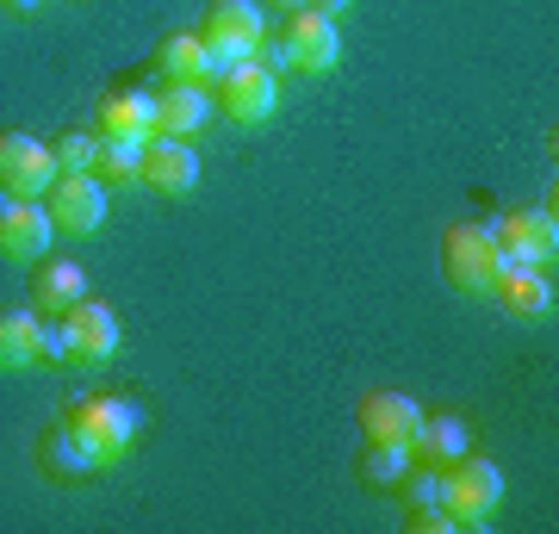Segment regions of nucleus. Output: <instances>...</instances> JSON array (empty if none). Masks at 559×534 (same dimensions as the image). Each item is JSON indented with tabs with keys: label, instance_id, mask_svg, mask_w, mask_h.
<instances>
[{
	"label": "nucleus",
	"instance_id": "obj_24",
	"mask_svg": "<svg viewBox=\"0 0 559 534\" xmlns=\"http://www.w3.org/2000/svg\"><path fill=\"white\" fill-rule=\"evenodd\" d=\"M50 156H57V175H94L100 138H94V131H62V138L50 143Z\"/></svg>",
	"mask_w": 559,
	"mask_h": 534
},
{
	"label": "nucleus",
	"instance_id": "obj_13",
	"mask_svg": "<svg viewBox=\"0 0 559 534\" xmlns=\"http://www.w3.org/2000/svg\"><path fill=\"white\" fill-rule=\"evenodd\" d=\"M50 237H57V224H50V205L44 199H13L7 212H0V256L7 261H32L50 256Z\"/></svg>",
	"mask_w": 559,
	"mask_h": 534
},
{
	"label": "nucleus",
	"instance_id": "obj_4",
	"mask_svg": "<svg viewBox=\"0 0 559 534\" xmlns=\"http://www.w3.org/2000/svg\"><path fill=\"white\" fill-rule=\"evenodd\" d=\"M441 503H448L454 522H485V515H498V503H503V473L485 454L466 448L460 460L441 466Z\"/></svg>",
	"mask_w": 559,
	"mask_h": 534
},
{
	"label": "nucleus",
	"instance_id": "obj_10",
	"mask_svg": "<svg viewBox=\"0 0 559 534\" xmlns=\"http://www.w3.org/2000/svg\"><path fill=\"white\" fill-rule=\"evenodd\" d=\"M57 180V156L50 143L25 138V131H0V187L13 199H44Z\"/></svg>",
	"mask_w": 559,
	"mask_h": 534
},
{
	"label": "nucleus",
	"instance_id": "obj_16",
	"mask_svg": "<svg viewBox=\"0 0 559 534\" xmlns=\"http://www.w3.org/2000/svg\"><path fill=\"white\" fill-rule=\"evenodd\" d=\"M491 298H498V311L535 323V317L554 311V274L547 268H528V261H510L498 274V286H491Z\"/></svg>",
	"mask_w": 559,
	"mask_h": 534
},
{
	"label": "nucleus",
	"instance_id": "obj_1",
	"mask_svg": "<svg viewBox=\"0 0 559 534\" xmlns=\"http://www.w3.org/2000/svg\"><path fill=\"white\" fill-rule=\"evenodd\" d=\"M62 423H69V436L81 441V454L94 460L100 473L106 466H124V460L138 454V436H143V411L124 392H81L62 411Z\"/></svg>",
	"mask_w": 559,
	"mask_h": 534
},
{
	"label": "nucleus",
	"instance_id": "obj_23",
	"mask_svg": "<svg viewBox=\"0 0 559 534\" xmlns=\"http://www.w3.org/2000/svg\"><path fill=\"white\" fill-rule=\"evenodd\" d=\"M143 175V143H100V162H94V180L106 193L112 187H131Z\"/></svg>",
	"mask_w": 559,
	"mask_h": 534
},
{
	"label": "nucleus",
	"instance_id": "obj_9",
	"mask_svg": "<svg viewBox=\"0 0 559 534\" xmlns=\"http://www.w3.org/2000/svg\"><path fill=\"white\" fill-rule=\"evenodd\" d=\"M280 44H286L293 69H305V75H330V69L342 62V32H336V20H330V13H318V7L286 13Z\"/></svg>",
	"mask_w": 559,
	"mask_h": 534
},
{
	"label": "nucleus",
	"instance_id": "obj_22",
	"mask_svg": "<svg viewBox=\"0 0 559 534\" xmlns=\"http://www.w3.org/2000/svg\"><path fill=\"white\" fill-rule=\"evenodd\" d=\"M404 466H411V448H399V441H367V448H360V478H367L373 491H399Z\"/></svg>",
	"mask_w": 559,
	"mask_h": 534
},
{
	"label": "nucleus",
	"instance_id": "obj_8",
	"mask_svg": "<svg viewBox=\"0 0 559 534\" xmlns=\"http://www.w3.org/2000/svg\"><path fill=\"white\" fill-rule=\"evenodd\" d=\"M491 237L510 261H528V268H554V249H559V224H554V199L547 205H522V212H503L491 224Z\"/></svg>",
	"mask_w": 559,
	"mask_h": 534
},
{
	"label": "nucleus",
	"instance_id": "obj_19",
	"mask_svg": "<svg viewBox=\"0 0 559 534\" xmlns=\"http://www.w3.org/2000/svg\"><path fill=\"white\" fill-rule=\"evenodd\" d=\"M156 69L168 81H205L212 87V75H218V57L205 50L200 32H168V38L156 44Z\"/></svg>",
	"mask_w": 559,
	"mask_h": 534
},
{
	"label": "nucleus",
	"instance_id": "obj_28",
	"mask_svg": "<svg viewBox=\"0 0 559 534\" xmlns=\"http://www.w3.org/2000/svg\"><path fill=\"white\" fill-rule=\"evenodd\" d=\"M261 7H274V13H299V7H311V0H261Z\"/></svg>",
	"mask_w": 559,
	"mask_h": 534
},
{
	"label": "nucleus",
	"instance_id": "obj_27",
	"mask_svg": "<svg viewBox=\"0 0 559 534\" xmlns=\"http://www.w3.org/2000/svg\"><path fill=\"white\" fill-rule=\"evenodd\" d=\"M311 7H318V13H330V20H336V13H348V7H355V0H311Z\"/></svg>",
	"mask_w": 559,
	"mask_h": 534
},
{
	"label": "nucleus",
	"instance_id": "obj_6",
	"mask_svg": "<svg viewBox=\"0 0 559 534\" xmlns=\"http://www.w3.org/2000/svg\"><path fill=\"white\" fill-rule=\"evenodd\" d=\"M200 38H205V50H212L218 62L255 57V44L267 38V7H261V0H212Z\"/></svg>",
	"mask_w": 559,
	"mask_h": 534
},
{
	"label": "nucleus",
	"instance_id": "obj_17",
	"mask_svg": "<svg viewBox=\"0 0 559 534\" xmlns=\"http://www.w3.org/2000/svg\"><path fill=\"white\" fill-rule=\"evenodd\" d=\"M25 298H32V311L62 317L69 305L87 298V274H81L75 261H62V256H38L32 261V286H25Z\"/></svg>",
	"mask_w": 559,
	"mask_h": 534
},
{
	"label": "nucleus",
	"instance_id": "obj_11",
	"mask_svg": "<svg viewBox=\"0 0 559 534\" xmlns=\"http://www.w3.org/2000/svg\"><path fill=\"white\" fill-rule=\"evenodd\" d=\"M138 180L162 199H187L193 187H200V150H193L187 138H162L156 131V138L143 143V175Z\"/></svg>",
	"mask_w": 559,
	"mask_h": 534
},
{
	"label": "nucleus",
	"instance_id": "obj_2",
	"mask_svg": "<svg viewBox=\"0 0 559 534\" xmlns=\"http://www.w3.org/2000/svg\"><path fill=\"white\" fill-rule=\"evenodd\" d=\"M503 268H510V256L498 249L491 224H454V230L441 237V274H448V286H460L466 298H491Z\"/></svg>",
	"mask_w": 559,
	"mask_h": 534
},
{
	"label": "nucleus",
	"instance_id": "obj_14",
	"mask_svg": "<svg viewBox=\"0 0 559 534\" xmlns=\"http://www.w3.org/2000/svg\"><path fill=\"white\" fill-rule=\"evenodd\" d=\"M212 87L205 81H162L156 87V131L162 138H200L212 124Z\"/></svg>",
	"mask_w": 559,
	"mask_h": 534
},
{
	"label": "nucleus",
	"instance_id": "obj_20",
	"mask_svg": "<svg viewBox=\"0 0 559 534\" xmlns=\"http://www.w3.org/2000/svg\"><path fill=\"white\" fill-rule=\"evenodd\" d=\"M466 448H473V436H466V423H460V416H429V411H423V429H417V441H411V460L448 466V460H460Z\"/></svg>",
	"mask_w": 559,
	"mask_h": 534
},
{
	"label": "nucleus",
	"instance_id": "obj_18",
	"mask_svg": "<svg viewBox=\"0 0 559 534\" xmlns=\"http://www.w3.org/2000/svg\"><path fill=\"white\" fill-rule=\"evenodd\" d=\"M44 367V311L32 305H0V373Z\"/></svg>",
	"mask_w": 559,
	"mask_h": 534
},
{
	"label": "nucleus",
	"instance_id": "obj_7",
	"mask_svg": "<svg viewBox=\"0 0 559 534\" xmlns=\"http://www.w3.org/2000/svg\"><path fill=\"white\" fill-rule=\"evenodd\" d=\"M94 138L100 143H150L156 138V87H112L94 99Z\"/></svg>",
	"mask_w": 559,
	"mask_h": 534
},
{
	"label": "nucleus",
	"instance_id": "obj_21",
	"mask_svg": "<svg viewBox=\"0 0 559 534\" xmlns=\"http://www.w3.org/2000/svg\"><path fill=\"white\" fill-rule=\"evenodd\" d=\"M38 466L50 478H87V473H100L94 460L81 454V441L69 436V423H50V429L38 436Z\"/></svg>",
	"mask_w": 559,
	"mask_h": 534
},
{
	"label": "nucleus",
	"instance_id": "obj_29",
	"mask_svg": "<svg viewBox=\"0 0 559 534\" xmlns=\"http://www.w3.org/2000/svg\"><path fill=\"white\" fill-rule=\"evenodd\" d=\"M7 205H13V193H7V187H0V212H7Z\"/></svg>",
	"mask_w": 559,
	"mask_h": 534
},
{
	"label": "nucleus",
	"instance_id": "obj_5",
	"mask_svg": "<svg viewBox=\"0 0 559 534\" xmlns=\"http://www.w3.org/2000/svg\"><path fill=\"white\" fill-rule=\"evenodd\" d=\"M57 342L69 367H100V360L119 355V317L106 298H81L57 317Z\"/></svg>",
	"mask_w": 559,
	"mask_h": 534
},
{
	"label": "nucleus",
	"instance_id": "obj_12",
	"mask_svg": "<svg viewBox=\"0 0 559 534\" xmlns=\"http://www.w3.org/2000/svg\"><path fill=\"white\" fill-rule=\"evenodd\" d=\"M44 199H50V224L62 237H94L106 224V187L94 175H57Z\"/></svg>",
	"mask_w": 559,
	"mask_h": 534
},
{
	"label": "nucleus",
	"instance_id": "obj_15",
	"mask_svg": "<svg viewBox=\"0 0 559 534\" xmlns=\"http://www.w3.org/2000/svg\"><path fill=\"white\" fill-rule=\"evenodd\" d=\"M355 423H360L367 441H399V448H411L417 429H423V404L411 392H367L360 411H355Z\"/></svg>",
	"mask_w": 559,
	"mask_h": 534
},
{
	"label": "nucleus",
	"instance_id": "obj_25",
	"mask_svg": "<svg viewBox=\"0 0 559 534\" xmlns=\"http://www.w3.org/2000/svg\"><path fill=\"white\" fill-rule=\"evenodd\" d=\"M404 529H417V534H448V529H460V522L448 515V503H411V510H404Z\"/></svg>",
	"mask_w": 559,
	"mask_h": 534
},
{
	"label": "nucleus",
	"instance_id": "obj_26",
	"mask_svg": "<svg viewBox=\"0 0 559 534\" xmlns=\"http://www.w3.org/2000/svg\"><path fill=\"white\" fill-rule=\"evenodd\" d=\"M255 62L267 69V75H280V69H293V57H286V44H280V38H261V44H255Z\"/></svg>",
	"mask_w": 559,
	"mask_h": 534
},
{
	"label": "nucleus",
	"instance_id": "obj_3",
	"mask_svg": "<svg viewBox=\"0 0 559 534\" xmlns=\"http://www.w3.org/2000/svg\"><path fill=\"white\" fill-rule=\"evenodd\" d=\"M212 106L237 124H267L274 106H280V75H267L255 57L218 62V75H212Z\"/></svg>",
	"mask_w": 559,
	"mask_h": 534
},
{
	"label": "nucleus",
	"instance_id": "obj_30",
	"mask_svg": "<svg viewBox=\"0 0 559 534\" xmlns=\"http://www.w3.org/2000/svg\"><path fill=\"white\" fill-rule=\"evenodd\" d=\"M13 7H20V13H32V7H38V0H13Z\"/></svg>",
	"mask_w": 559,
	"mask_h": 534
}]
</instances>
